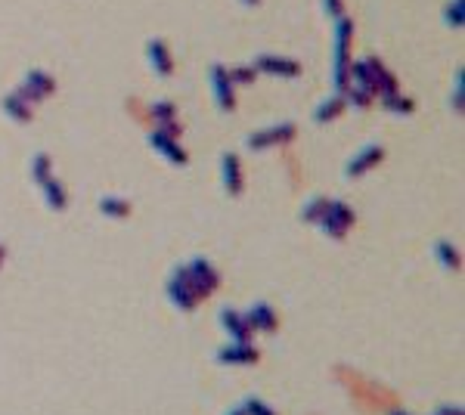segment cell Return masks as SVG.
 I'll list each match as a JSON object with an SVG mask.
<instances>
[{"label":"cell","instance_id":"7402d4cb","mask_svg":"<svg viewBox=\"0 0 465 415\" xmlns=\"http://www.w3.org/2000/svg\"><path fill=\"white\" fill-rule=\"evenodd\" d=\"M50 168H53V162H50L47 152H34V155H32V164H28V171H32V180H34L37 186H41L44 180L53 177V173H50Z\"/></svg>","mask_w":465,"mask_h":415},{"label":"cell","instance_id":"4dcf8cb0","mask_svg":"<svg viewBox=\"0 0 465 415\" xmlns=\"http://www.w3.org/2000/svg\"><path fill=\"white\" fill-rule=\"evenodd\" d=\"M239 4H245V6H254V4H261V0H239Z\"/></svg>","mask_w":465,"mask_h":415},{"label":"cell","instance_id":"83f0119b","mask_svg":"<svg viewBox=\"0 0 465 415\" xmlns=\"http://www.w3.org/2000/svg\"><path fill=\"white\" fill-rule=\"evenodd\" d=\"M322 13H326V16H332V19L344 16V0H322Z\"/></svg>","mask_w":465,"mask_h":415},{"label":"cell","instance_id":"603a6c76","mask_svg":"<svg viewBox=\"0 0 465 415\" xmlns=\"http://www.w3.org/2000/svg\"><path fill=\"white\" fill-rule=\"evenodd\" d=\"M326 208H329V199H326V195H313V199H307V205L301 208V220L320 223L322 214H326Z\"/></svg>","mask_w":465,"mask_h":415},{"label":"cell","instance_id":"ba28073f","mask_svg":"<svg viewBox=\"0 0 465 415\" xmlns=\"http://www.w3.org/2000/svg\"><path fill=\"white\" fill-rule=\"evenodd\" d=\"M146 59H149V69L162 78H168L174 72V53H171L168 41L164 37H149L146 41Z\"/></svg>","mask_w":465,"mask_h":415},{"label":"cell","instance_id":"44dd1931","mask_svg":"<svg viewBox=\"0 0 465 415\" xmlns=\"http://www.w3.org/2000/svg\"><path fill=\"white\" fill-rule=\"evenodd\" d=\"M149 118L155 121V127L168 124V121H177V105L171 100H155L152 105H149Z\"/></svg>","mask_w":465,"mask_h":415},{"label":"cell","instance_id":"4316f807","mask_svg":"<svg viewBox=\"0 0 465 415\" xmlns=\"http://www.w3.org/2000/svg\"><path fill=\"white\" fill-rule=\"evenodd\" d=\"M245 415H276L273 409H270V406L264 403V400H249V403H245Z\"/></svg>","mask_w":465,"mask_h":415},{"label":"cell","instance_id":"52a82bcc","mask_svg":"<svg viewBox=\"0 0 465 415\" xmlns=\"http://www.w3.org/2000/svg\"><path fill=\"white\" fill-rule=\"evenodd\" d=\"M251 65L258 72H270V74H282V78H295L301 74V62L292 56H276V53H258L251 59Z\"/></svg>","mask_w":465,"mask_h":415},{"label":"cell","instance_id":"1f68e13d","mask_svg":"<svg viewBox=\"0 0 465 415\" xmlns=\"http://www.w3.org/2000/svg\"><path fill=\"white\" fill-rule=\"evenodd\" d=\"M230 415H245V409H232Z\"/></svg>","mask_w":465,"mask_h":415},{"label":"cell","instance_id":"d6986e66","mask_svg":"<svg viewBox=\"0 0 465 415\" xmlns=\"http://www.w3.org/2000/svg\"><path fill=\"white\" fill-rule=\"evenodd\" d=\"M381 105H385L391 115H412V109H416V103H412V96H403L400 90L397 93H388L381 96Z\"/></svg>","mask_w":465,"mask_h":415},{"label":"cell","instance_id":"3957f363","mask_svg":"<svg viewBox=\"0 0 465 415\" xmlns=\"http://www.w3.org/2000/svg\"><path fill=\"white\" fill-rule=\"evenodd\" d=\"M22 96H25L28 103H41V100H47L50 93H56V78L50 74L47 69H28L25 72V78H22V84L16 87Z\"/></svg>","mask_w":465,"mask_h":415},{"label":"cell","instance_id":"277c9868","mask_svg":"<svg viewBox=\"0 0 465 415\" xmlns=\"http://www.w3.org/2000/svg\"><path fill=\"white\" fill-rule=\"evenodd\" d=\"M168 298H171V304L177 307V310H196V301H199V294L192 291V285H190V276H186V267H174L171 270V279H168Z\"/></svg>","mask_w":465,"mask_h":415},{"label":"cell","instance_id":"484cf974","mask_svg":"<svg viewBox=\"0 0 465 415\" xmlns=\"http://www.w3.org/2000/svg\"><path fill=\"white\" fill-rule=\"evenodd\" d=\"M444 22H447V25H453V28H462V0H447Z\"/></svg>","mask_w":465,"mask_h":415},{"label":"cell","instance_id":"f1b7e54d","mask_svg":"<svg viewBox=\"0 0 465 415\" xmlns=\"http://www.w3.org/2000/svg\"><path fill=\"white\" fill-rule=\"evenodd\" d=\"M438 415H459V409H440Z\"/></svg>","mask_w":465,"mask_h":415},{"label":"cell","instance_id":"7a4b0ae2","mask_svg":"<svg viewBox=\"0 0 465 415\" xmlns=\"http://www.w3.org/2000/svg\"><path fill=\"white\" fill-rule=\"evenodd\" d=\"M208 78H211V93L221 112H232L236 109V84L230 78V69L223 62H211L208 65Z\"/></svg>","mask_w":465,"mask_h":415},{"label":"cell","instance_id":"8fae6325","mask_svg":"<svg viewBox=\"0 0 465 415\" xmlns=\"http://www.w3.org/2000/svg\"><path fill=\"white\" fill-rule=\"evenodd\" d=\"M221 326L227 329V335H232V341H239V344H249L251 341V326H249V320H245V313H239V310H232V307H223L221 310Z\"/></svg>","mask_w":465,"mask_h":415},{"label":"cell","instance_id":"ffe728a7","mask_svg":"<svg viewBox=\"0 0 465 415\" xmlns=\"http://www.w3.org/2000/svg\"><path fill=\"white\" fill-rule=\"evenodd\" d=\"M100 211L106 217H131V202L122 199V195H103Z\"/></svg>","mask_w":465,"mask_h":415},{"label":"cell","instance_id":"f546056e","mask_svg":"<svg viewBox=\"0 0 465 415\" xmlns=\"http://www.w3.org/2000/svg\"><path fill=\"white\" fill-rule=\"evenodd\" d=\"M4 258H6V248L0 245V267H4Z\"/></svg>","mask_w":465,"mask_h":415},{"label":"cell","instance_id":"ac0fdd59","mask_svg":"<svg viewBox=\"0 0 465 415\" xmlns=\"http://www.w3.org/2000/svg\"><path fill=\"white\" fill-rule=\"evenodd\" d=\"M434 254H438L440 267H447V270H459L462 267L459 248H456L453 242H447V239H438V242H434Z\"/></svg>","mask_w":465,"mask_h":415},{"label":"cell","instance_id":"5bb4252c","mask_svg":"<svg viewBox=\"0 0 465 415\" xmlns=\"http://www.w3.org/2000/svg\"><path fill=\"white\" fill-rule=\"evenodd\" d=\"M0 105H4V112L13 118V121H19V124H28L34 118V109H32V103L25 100V96L19 93V90H10V93L0 100Z\"/></svg>","mask_w":465,"mask_h":415},{"label":"cell","instance_id":"9a60e30c","mask_svg":"<svg viewBox=\"0 0 465 415\" xmlns=\"http://www.w3.org/2000/svg\"><path fill=\"white\" fill-rule=\"evenodd\" d=\"M245 320H249V326L251 329H258V331H273L276 329V313H273V307L264 304V301H258V304H251V310L245 313Z\"/></svg>","mask_w":465,"mask_h":415},{"label":"cell","instance_id":"d6a6232c","mask_svg":"<svg viewBox=\"0 0 465 415\" xmlns=\"http://www.w3.org/2000/svg\"><path fill=\"white\" fill-rule=\"evenodd\" d=\"M394 415H403V412H394Z\"/></svg>","mask_w":465,"mask_h":415},{"label":"cell","instance_id":"7c38bea8","mask_svg":"<svg viewBox=\"0 0 465 415\" xmlns=\"http://www.w3.org/2000/svg\"><path fill=\"white\" fill-rule=\"evenodd\" d=\"M217 363H223V366H251V363H258V347H251L249 344H239V341H232L230 347H223V350H217Z\"/></svg>","mask_w":465,"mask_h":415},{"label":"cell","instance_id":"d4e9b609","mask_svg":"<svg viewBox=\"0 0 465 415\" xmlns=\"http://www.w3.org/2000/svg\"><path fill=\"white\" fill-rule=\"evenodd\" d=\"M230 78H232V84H254V78H258V69H254L251 62L232 65V69H230Z\"/></svg>","mask_w":465,"mask_h":415},{"label":"cell","instance_id":"8992f818","mask_svg":"<svg viewBox=\"0 0 465 415\" xmlns=\"http://www.w3.org/2000/svg\"><path fill=\"white\" fill-rule=\"evenodd\" d=\"M186 276H190V285H192V291L199 294H211L217 289V282H221V276H217V270L208 263L205 258H192L190 263H186Z\"/></svg>","mask_w":465,"mask_h":415},{"label":"cell","instance_id":"cb8c5ba5","mask_svg":"<svg viewBox=\"0 0 465 415\" xmlns=\"http://www.w3.org/2000/svg\"><path fill=\"white\" fill-rule=\"evenodd\" d=\"M372 90L363 87V84H348V90H344V103H354L357 109H366V105L372 103Z\"/></svg>","mask_w":465,"mask_h":415},{"label":"cell","instance_id":"5b68a950","mask_svg":"<svg viewBox=\"0 0 465 415\" xmlns=\"http://www.w3.org/2000/svg\"><path fill=\"white\" fill-rule=\"evenodd\" d=\"M295 121H280V124H270L264 131H251L245 137V146L249 149H267V146H280V143H289L295 137Z\"/></svg>","mask_w":465,"mask_h":415},{"label":"cell","instance_id":"4fadbf2b","mask_svg":"<svg viewBox=\"0 0 465 415\" xmlns=\"http://www.w3.org/2000/svg\"><path fill=\"white\" fill-rule=\"evenodd\" d=\"M221 173H223V190L230 195H239L242 192V164H239V155L236 152H223V162H221Z\"/></svg>","mask_w":465,"mask_h":415},{"label":"cell","instance_id":"6da1fadb","mask_svg":"<svg viewBox=\"0 0 465 415\" xmlns=\"http://www.w3.org/2000/svg\"><path fill=\"white\" fill-rule=\"evenodd\" d=\"M354 220H357V214H354V208H351L348 202L329 199V208H326V214H322V220H320V230L326 232V236H332V239H344V232H348V226Z\"/></svg>","mask_w":465,"mask_h":415},{"label":"cell","instance_id":"2e32d148","mask_svg":"<svg viewBox=\"0 0 465 415\" xmlns=\"http://www.w3.org/2000/svg\"><path fill=\"white\" fill-rule=\"evenodd\" d=\"M41 190H44V199H47L50 208H53V211H65V205H69V190H65L63 180H56V177L44 180Z\"/></svg>","mask_w":465,"mask_h":415},{"label":"cell","instance_id":"30bf717a","mask_svg":"<svg viewBox=\"0 0 465 415\" xmlns=\"http://www.w3.org/2000/svg\"><path fill=\"white\" fill-rule=\"evenodd\" d=\"M146 140H149V146H152L155 152H162L171 164H186V149L177 143V137H168L162 127H155V131L149 133Z\"/></svg>","mask_w":465,"mask_h":415},{"label":"cell","instance_id":"9c48e42d","mask_svg":"<svg viewBox=\"0 0 465 415\" xmlns=\"http://www.w3.org/2000/svg\"><path fill=\"white\" fill-rule=\"evenodd\" d=\"M381 158H385V146H381V143H369V146H363L348 164H344V173H348V177H360V173H366L369 168H376Z\"/></svg>","mask_w":465,"mask_h":415},{"label":"cell","instance_id":"e0dca14e","mask_svg":"<svg viewBox=\"0 0 465 415\" xmlns=\"http://www.w3.org/2000/svg\"><path fill=\"white\" fill-rule=\"evenodd\" d=\"M344 93H332L329 100H322L317 109H313V121H329V118H335V115H341V109H344Z\"/></svg>","mask_w":465,"mask_h":415}]
</instances>
